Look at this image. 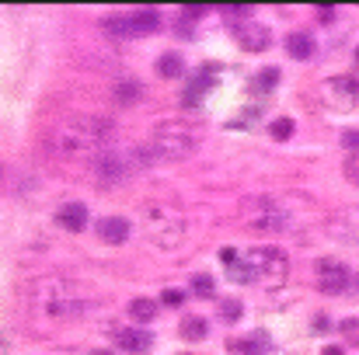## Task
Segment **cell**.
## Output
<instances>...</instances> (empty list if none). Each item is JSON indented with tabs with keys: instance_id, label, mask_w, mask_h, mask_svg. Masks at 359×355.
I'll list each match as a JSON object with an SVG mask.
<instances>
[{
	"instance_id": "obj_1",
	"label": "cell",
	"mask_w": 359,
	"mask_h": 355,
	"mask_svg": "<svg viewBox=\"0 0 359 355\" xmlns=\"http://www.w3.org/2000/svg\"><path fill=\"white\" fill-rule=\"evenodd\" d=\"M49 146L67 160H91L95 164L112 150V125L98 116H70L53 129Z\"/></svg>"
},
{
	"instance_id": "obj_9",
	"label": "cell",
	"mask_w": 359,
	"mask_h": 355,
	"mask_svg": "<svg viewBox=\"0 0 359 355\" xmlns=\"http://www.w3.org/2000/svg\"><path fill=\"white\" fill-rule=\"evenodd\" d=\"M234 35H238V42L248 49V53H265V49H269V42H272L269 28H265V25H255V21L241 25Z\"/></svg>"
},
{
	"instance_id": "obj_4",
	"label": "cell",
	"mask_w": 359,
	"mask_h": 355,
	"mask_svg": "<svg viewBox=\"0 0 359 355\" xmlns=\"http://www.w3.org/2000/svg\"><path fill=\"white\" fill-rule=\"evenodd\" d=\"M244 261H248L251 282H258L265 289H279L290 279V258L279 247H255V251H248Z\"/></svg>"
},
{
	"instance_id": "obj_2",
	"label": "cell",
	"mask_w": 359,
	"mask_h": 355,
	"mask_svg": "<svg viewBox=\"0 0 359 355\" xmlns=\"http://www.w3.org/2000/svg\"><path fill=\"white\" fill-rule=\"evenodd\" d=\"M203 143V132L199 125H192L189 118H168L154 129V139H150V150H147V160L157 157V160H185L199 150Z\"/></svg>"
},
{
	"instance_id": "obj_11",
	"label": "cell",
	"mask_w": 359,
	"mask_h": 355,
	"mask_svg": "<svg viewBox=\"0 0 359 355\" xmlns=\"http://www.w3.org/2000/svg\"><path fill=\"white\" fill-rule=\"evenodd\" d=\"M112 338H116V345H119V349H126V352H147V349H150V335H147V331H140V328H116V335H112Z\"/></svg>"
},
{
	"instance_id": "obj_19",
	"label": "cell",
	"mask_w": 359,
	"mask_h": 355,
	"mask_svg": "<svg viewBox=\"0 0 359 355\" xmlns=\"http://www.w3.org/2000/svg\"><path fill=\"white\" fill-rule=\"evenodd\" d=\"M339 331H342L346 345H353V349H359V317H346V321L339 324Z\"/></svg>"
},
{
	"instance_id": "obj_22",
	"label": "cell",
	"mask_w": 359,
	"mask_h": 355,
	"mask_svg": "<svg viewBox=\"0 0 359 355\" xmlns=\"http://www.w3.org/2000/svg\"><path fill=\"white\" fill-rule=\"evenodd\" d=\"M136 95H140V84H136V81H119V84H116V98H119V102H133Z\"/></svg>"
},
{
	"instance_id": "obj_23",
	"label": "cell",
	"mask_w": 359,
	"mask_h": 355,
	"mask_svg": "<svg viewBox=\"0 0 359 355\" xmlns=\"http://www.w3.org/2000/svg\"><path fill=\"white\" fill-rule=\"evenodd\" d=\"M220 317H224L227 324H234V321L241 317V303H238V300H227V303L220 307Z\"/></svg>"
},
{
	"instance_id": "obj_3",
	"label": "cell",
	"mask_w": 359,
	"mask_h": 355,
	"mask_svg": "<svg viewBox=\"0 0 359 355\" xmlns=\"http://www.w3.org/2000/svg\"><path fill=\"white\" fill-rule=\"evenodd\" d=\"M143 227L157 247H175L185 237V213L175 202H147L143 206Z\"/></svg>"
},
{
	"instance_id": "obj_26",
	"label": "cell",
	"mask_w": 359,
	"mask_h": 355,
	"mask_svg": "<svg viewBox=\"0 0 359 355\" xmlns=\"http://www.w3.org/2000/svg\"><path fill=\"white\" fill-rule=\"evenodd\" d=\"M342 143H346V146H353V150H359V132H356V129L342 132Z\"/></svg>"
},
{
	"instance_id": "obj_27",
	"label": "cell",
	"mask_w": 359,
	"mask_h": 355,
	"mask_svg": "<svg viewBox=\"0 0 359 355\" xmlns=\"http://www.w3.org/2000/svg\"><path fill=\"white\" fill-rule=\"evenodd\" d=\"M321 355H346V349H342V345H325Z\"/></svg>"
},
{
	"instance_id": "obj_13",
	"label": "cell",
	"mask_w": 359,
	"mask_h": 355,
	"mask_svg": "<svg viewBox=\"0 0 359 355\" xmlns=\"http://www.w3.org/2000/svg\"><path fill=\"white\" fill-rule=\"evenodd\" d=\"M227 352L231 355H265L269 352V338L258 331V335H251V338H234V342H227Z\"/></svg>"
},
{
	"instance_id": "obj_18",
	"label": "cell",
	"mask_w": 359,
	"mask_h": 355,
	"mask_svg": "<svg viewBox=\"0 0 359 355\" xmlns=\"http://www.w3.org/2000/svg\"><path fill=\"white\" fill-rule=\"evenodd\" d=\"M276 81H279V70H276V67H269V70H262V74H255V77H251V91H272V88H276Z\"/></svg>"
},
{
	"instance_id": "obj_10",
	"label": "cell",
	"mask_w": 359,
	"mask_h": 355,
	"mask_svg": "<svg viewBox=\"0 0 359 355\" xmlns=\"http://www.w3.org/2000/svg\"><path fill=\"white\" fill-rule=\"evenodd\" d=\"M56 223H60L63 230H70V234H81V230L88 227V206H84V202H63V206L56 209Z\"/></svg>"
},
{
	"instance_id": "obj_15",
	"label": "cell",
	"mask_w": 359,
	"mask_h": 355,
	"mask_svg": "<svg viewBox=\"0 0 359 355\" xmlns=\"http://www.w3.org/2000/svg\"><path fill=\"white\" fill-rule=\"evenodd\" d=\"M157 74H161V77H168V81L182 77V74H185V63H182V56H175V53H164V56L157 60Z\"/></svg>"
},
{
	"instance_id": "obj_7",
	"label": "cell",
	"mask_w": 359,
	"mask_h": 355,
	"mask_svg": "<svg viewBox=\"0 0 359 355\" xmlns=\"http://www.w3.org/2000/svg\"><path fill=\"white\" fill-rule=\"evenodd\" d=\"M314 282H318V289H321L325 296H342V293H349V289L356 286V275L349 272L346 261H339V258H321Z\"/></svg>"
},
{
	"instance_id": "obj_5",
	"label": "cell",
	"mask_w": 359,
	"mask_h": 355,
	"mask_svg": "<svg viewBox=\"0 0 359 355\" xmlns=\"http://www.w3.org/2000/svg\"><path fill=\"white\" fill-rule=\"evenodd\" d=\"M241 223L251 234H283L286 230V213L276 199L269 195H255L241 202Z\"/></svg>"
},
{
	"instance_id": "obj_24",
	"label": "cell",
	"mask_w": 359,
	"mask_h": 355,
	"mask_svg": "<svg viewBox=\"0 0 359 355\" xmlns=\"http://www.w3.org/2000/svg\"><path fill=\"white\" fill-rule=\"evenodd\" d=\"M161 303H168V307H182V303H185V293H182V289H164V293H161Z\"/></svg>"
},
{
	"instance_id": "obj_8",
	"label": "cell",
	"mask_w": 359,
	"mask_h": 355,
	"mask_svg": "<svg viewBox=\"0 0 359 355\" xmlns=\"http://www.w3.org/2000/svg\"><path fill=\"white\" fill-rule=\"evenodd\" d=\"M321 98H325V105H332L335 112H349L359 98V84L353 77H332V81H325Z\"/></svg>"
},
{
	"instance_id": "obj_28",
	"label": "cell",
	"mask_w": 359,
	"mask_h": 355,
	"mask_svg": "<svg viewBox=\"0 0 359 355\" xmlns=\"http://www.w3.org/2000/svg\"><path fill=\"white\" fill-rule=\"evenodd\" d=\"M91 355H109V352H91Z\"/></svg>"
},
{
	"instance_id": "obj_25",
	"label": "cell",
	"mask_w": 359,
	"mask_h": 355,
	"mask_svg": "<svg viewBox=\"0 0 359 355\" xmlns=\"http://www.w3.org/2000/svg\"><path fill=\"white\" fill-rule=\"evenodd\" d=\"M346 178H349L353 185H359V153H353V157L346 160Z\"/></svg>"
},
{
	"instance_id": "obj_21",
	"label": "cell",
	"mask_w": 359,
	"mask_h": 355,
	"mask_svg": "<svg viewBox=\"0 0 359 355\" xmlns=\"http://www.w3.org/2000/svg\"><path fill=\"white\" fill-rule=\"evenodd\" d=\"M293 118H276L272 125H269V132H272V139H290L293 136Z\"/></svg>"
},
{
	"instance_id": "obj_16",
	"label": "cell",
	"mask_w": 359,
	"mask_h": 355,
	"mask_svg": "<svg viewBox=\"0 0 359 355\" xmlns=\"http://www.w3.org/2000/svg\"><path fill=\"white\" fill-rule=\"evenodd\" d=\"M154 314H157V303H154L150 296H140V300H133V303H129V317H133V321H140V324L154 321Z\"/></svg>"
},
{
	"instance_id": "obj_12",
	"label": "cell",
	"mask_w": 359,
	"mask_h": 355,
	"mask_svg": "<svg viewBox=\"0 0 359 355\" xmlns=\"http://www.w3.org/2000/svg\"><path fill=\"white\" fill-rule=\"evenodd\" d=\"M95 230H98V237H102L105 244H122V240L129 237V220H122V216H105V220L95 223Z\"/></svg>"
},
{
	"instance_id": "obj_20",
	"label": "cell",
	"mask_w": 359,
	"mask_h": 355,
	"mask_svg": "<svg viewBox=\"0 0 359 355\" xmlns=\"http://www.w3.org/2000/svg\"><path fill=\"white\" fill-rule=\"evenodd\" d=\"M192 293H196V296H213V293H217L213 275H206V272H203V275H196V279H192Z\"/></svg>"
},
{
	"instance_id": "obj_6",
	"label": "cell",
	"mask_w": 359,
	"mask_h": 355,
	"mask_svg": "<svg viewBox=\"0 0 359 355\" xmlns=\"http://www.w3.org/2000/svg\"><path fill=\"white\" fill-rule=\"evenodd\" d=\"M39 307H42L49 317L70 321V317L81 314V296H77V289H74L67 279H46V282L39 286Z\"/></svg>"
},
{
	"instance_id": "obj_14",
	"label": "cell",
	"mask_w": 359,
	"mask_h": 355,
	"mask_svg": "<svg viewBox=\"0 0 359 355\" xmlns=\"http://www.w3.org/2000/svg\"><path fill=\"white\" fill-rule=\"evenodd\" d=\"M286 49H290V56H297V60H311V56H314V39H311L307 32H290V35H286Z\"/></svg>"
},
{
	"instance_id": "obj_17",
	"label": "cell",
	"mask_w": 359,
	"mask_h": 355,
	"mask_svg": "<svg viewBox=\"0 0 359 355\" xmlns=\"http://www.w3.org/2000/svg\"><path fill=\"white\" fill-rule=\"evenodd\" d=\"M206 335H210V324L203 317H185L182 321V338L185 342H203Z\"/></svg>"
}]
</instances>
